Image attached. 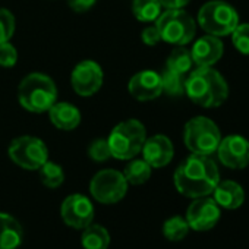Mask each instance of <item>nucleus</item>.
Listing matches in <instances>:
<instances>
[{"label": "nucleus", "mask_w": 249, "mask_h": 249, "mask_svg": "<svg viewBox=\"0 0 249 249\" xmlns=\"http://www.w3.org/2000/svg\"><path fill=\"white\" fill-rule=\"evenodd\" d=\"M134 17L141 22H153L163 12V6L159 0H134L132 2Z\"/></svg>", "instance_id": "nucleus-22"}, {"label": "nucleus", "mask_w": 249, "mask_h": 249, "mask_svg": "<svg viewBox=\"0 0 249 249\" xmlns=\"http://www.w3.org/2000/svg\"><path fill=\"white\" fill-rule=\"evenodd\" d=\"M128 186L129 185L122 172L104 169L91 179L89 192L92 198L101 204H116L124 198Z\"/></svg>", "instance_id": "nucleus-9"}, {"label": "nucleus", "mask_w": 249, "mask_h": 249, "mask_svg": "<svg viewBox=\"0 0 249 249\" xmlns=\"http://www.w3.org/2000/svg\"><path fill=\"white\" fill-rule=\"evenodd\" d=\"M15 17L11 11L0 8V43H6L15 33Z\"/></svg>", "instance_id": "nucleus-28"}, {"label": "nucleus", "mask_w": 249, "mask_h": 249, "mask_svg": "<svg viewBox=\"0 0 249 249\" xmlns=\"http://www.w3.org/2000/svg\"><path fill=\"white\" fill-rule=\"evenodd\" d=\"M224 53V46L220 37L215 36H204L195 41V44L191 49L192 60L196 68L201 66H213L215 65Z\"/></svg>", "instance_id": "nucleus-16"}, {"label": "nucleus", "mask_w": 249, "mask_h": 249, "mask_svg": "<svg viewBox=\"0 0 249 249\" xmlns=\"http://www.w3.org/2000/svg\"><path fill=\"white\" fill-rule=\"evenodd\" d=\"M231 43L239 53L249 56V22L237 24L231 33Z\"/></svg>", "instance_id": "nucleus-27"}, {"label": "nucleus", "mask_w": 249, "mask_h": 249, "mask_svg": "<svg viewBox=\"0 0 249 249\" xmlns=\"http://www.w3.org/2000/svg\"><path fill=\"white\" fill-rule=\"evenodd\" d=\"M24 237L19 221L11 214L0 213V249H17Z\"/></svg>", "instance_id": "nucleus-19"}, {"label": "nucleus", "mask_w": 249, "mask_h": 249, "mask_svg": "<svg viewBox=\"0 0 249 249\" xmlns=\"http://www.w3.org/2000/svg\"><path fill=\"white\" fill-rule=\"evenodd\" d=\"M166 68L169 71H173V72L180 73V75L189 73L194 68L191 50L185 49V46H176V49H173L167 57Z\"/></svg>", "instance_id": "nucleus-21"}, {"label": "nucleus", "mask_w": 249, "mask_h": 249, "mask_svg": "<svg viewBox=\"0 0 249 249\" xmlns=\"http://www.w3.org/2000/svg\"><path fill=\"white\" fill-rule=\"evenodd\" d=\"M239 24L236 9L224 0H210L198 12V25L210 36L226 37Z\"/></svg>", "instance_id": "nucleus-6"}, {"label": "nucleus", "mask_w": 249, "mask_h": 249, "mask_svg": "<svg viewBox=\"0 0 249 249\" xmlns=\"http://www.w3.org/2000/svg\"><path fill=\"white\" fill-rule=\"evenodd\" d=\"M19 104L31 113H44L57 101L54 81L40 72L27 75L18 87Z\"/></svg>", "instance_id": "nucleus-3"}, {"label": "nucleus", "mask_w": 249, "mask_h": 249, "mask_svg": "<svg viewBox=\"0 0 249 249\" xmlns=\"http://www.w3.org/2000/svg\"><path fill=\"white\" fill-rule=\"evenodd\" d=\"M151 170L153 167L144 160H132L126 167H124L123 176L126 179L128 185H142L151 178Z\"/></svg>", "instance_id": "nucleus-23"}, {"label": "nucleus", "mask_w": 249, "mask_h": 249, "mask_svg": "<svg viewBox=\"0 0 249 249\" xmlns=\"http://www.w3.org/2000/svg\"><path fill=\"white\" fill-rule=\"evenodd\" d=\"M128 91L138 101H151L159 98L163 94L160 73L151 69L137 72L129 79Z\"/></svg>", "instance_id": "nucleus-14"}, {"label": "nucleus", "mask_w": 249, "mask_h": 249, "mask_svg": "<svg viewBox=\"0 0 249 249\" xmlns=\"http://www.w3.org/2000/svg\"><path fill=\"white\" fill-rule=\"evenodd\" d=\"M189 229L191 227H189L186 218H183L180 215H173L164 221L163 234L166 236V239H169L172 242H179L186 237V234L189 233Z\"/></svg>", "instance_id": "nucleus-24"}, {"label": "nucleus", "mask_w": 249, "mask_h": 249, "mask_svg": "<svg viewBox=\"0 0 249 249\" xmlns=\"http://www.w3.org/2000/svg\"><path fill=\"white\" fill-rule=\"evenodd\" d=\"M214 201L224 210H237L245 202V191L234 180H220L213 191Z\"/></svg>", "instance_id": "nucleus-17"}, {"label": "nucleus", "mask_w": 249, "mask_h": 249, "mask_svg": "<svg viewBox=\"0 0 249 249\" xmlns=\"http://www.w3.org/2000/svg\"><path fill=\"white\" fill-rule=\"evenodd\" d=\"M141 151L142 159L153 169H161L167 166L175 156L173 144L166 135H154L151 138H147Z\"/></svg>", "instance_id": "nucleus-15"}, {"label": "nucleus", "mask_w": 249, "mask_h": 249, "mask_svg": "<svg viewBox=\"0 0 249 249\" xmlns=\"http://www.w3.org/2000/svg\"><path fill=\"white\" fill-rule=\"evenodd\" d=\"M18 62V52L14 44L9 41L0 43V66L2 68H12Z\"/></svg>", "instance_id": "nucleus-30"}, {"label": "nucleus", "mask_w": 249, "mask_h": 249, "mask_svg": "<svg viewBox=\"0 0 249 249\" xmlns=\"http://www.w3.org/2000/svg\"><path fill=\"white\" fill-rule=\"evenodd\" d=\"M145 140L147 131L144 124L137 119H128L116 124L107 142L111 157L117 160H132L141 153Z\"/></svg>", "instance_id": "nucleus-4"}, {"label": "nucleus", "mask_w": 249, "mask_h": 249, "mask_svg": "<svg viewBox=\"0 0 249 249\" xmlns=\"http://www.w3.org/2000/svg\"><path fill=\"white\" fill-rule=\"evenodd\" d=\"M103 69L94 60L79 62L71 75V84L73 91L81 97L94 95L103 85Z\"/></svg>", "instance_id": "nucleus-10"}, {"label": "nucleus", "mask_w": 249, "mask_h": 249, "mask_svg": "<svg viewBox=\"0 0 249 249\" xmlns=\"http://www.w3.org/2000/svg\"><path fill=\"white\" fill-rule=\"evenodd\" d=\"M173 182L179 194L195 199L213 194L220 182V172L210 156L192 154L179 164Z\"/></svg>", "instance_id": "nucleus-1"}, {"label": "nucleus", "mask_w": 249, "mask_h": 249, "mask_svg": "<svg viewBox=\"0 0 249 249\" xmlns=\"http://www.w3.org/2000/svg\"><path fill=\"white\" fill-rule=\"evenodd\" d=\"M63 221L73 229H85L92 223L94 205L82 194H73L65 198L60 207Z\"/></svg>", "instance_id": "nucleus-13"}, {"label": "nucleus", "mask_w": 249, "mask_h": 249, "mask_svg": "<svg viewBox=\"0 0 249 249\" xmlns=\"http://www.w3.org/2000/svg\"><path fill=\"white\" fill-rule=\"evenodd\" d=\"M163 41L173 46L189 44L196 34L195 19L183 9H166L156 21Z\"/></svg>", "instance_id": "nucleus-7"}, {"label": "nucleus", "mask_w": 249, "mask_h": 249, "mask_svg": "<svg viewBox=\"0 0 249 249\" xmlns=\"http://www.w3.org/2000/svg\"><path fill=\"white\" fill-rule=\"evenodd\" d=\"M160 78H161L163 92L169 94L170 97H179L185 94V79H186L185 75L176 73L166 68V71L160 73Z\"/></svg>", "instance_id": "nucleus-25"}, {"label": "nucleus", "mask_w": 249, "mask_h": 249, "mask_svg": "<svg viewBox=\"0 0 249 249\" xmlns=\"http://www.w3.org/2000/svg\"><path fill=\"white\" fill-rule=\"evenodd\" d=\"M88 156L91 160L103 163L106 160H108L111 157V151L108 147L107 140H95L91 142L89 148H88Z\"/></svg>", "instance_id": "nucleus-29"}, {"label": "nucleus", "mask_w": 249, "mask_h": 249, "mask_svg": "<svg viewBox=\"0 0 249 249\" xmlns=\"http://www.w3.org/2000/svg\"><path fill=\"white\" fill-rule=\"evenodd\" d=\"M97 0H68V5L72 11L78 12V14H84L87 11H89Z\"/></svg>", "instance_id": "nucleus-32"}, {"label": "nucleus", "mask_w": 249, "mask_h": 249, "mask_svg": "<svg viewBox=\"0 0 249 249\" xmlns=\"http://www.w3.org/2000/svg\"><path fill=\"white\" fill-rule=\"evenodd\" d=\"M81 243L84 249H107L110 245V234L103 226L91 223L84 229Z\"/></svg>", "instance_id": "nucleus-20"}, {"label": "nucleus", "mask_w": 249, "mask_h": 249, "mask_svg": "<svg viewBox=\"0 0 249 249\" xmlns=\"http://www.w3.org/2000/svg\"><path fill=\"white\" fill-rule=\"evenodd\" d=\"M38 170H40V179H41L43 185L47 188H52V189L59 188L65 180L63 169L57 163L47 160Z\"/></svg>", "instance_id": "nucleus-26"}, {"label": "nucleus", "mask_w": 249, "mask_h": 249, "mask_svg": "<svg viewBox=\"0 0 249 249\" xmlns=\"http://www.w3.org/2000/svg\"><path fill=\"white\" fill-rule=\"evenodd\" d=\"M49 116L54 126L62 131H73L81 123V111L73 104L66 101H56L50 107Z\"/></svg>", "instance_id": "nucleus-18"}, {"label": "nucleus", "mask_w": 249, "mask_h": 249, "mask_svg": "<svg viewBox=\"0 0 249 249\" xmlns=\"http://www.w3.org/2000/svg\"><path fill=\"white\" fill-rule=\"evenodd\" d=\"M220 141V128L211 119L196 116L186 122L183 129V142L192 154L211 156L217 151Z\"/></svg>", "instance_id": "nucleus-5"}, {"label": "nucleus", "mask_w": 249, "mask_h": 249, "mask_svg": "<svg viewBox=\"0 0 249 249\" xmlns=\"http://www.w3.org/2000/svg\"><path fill=\"white\" fill-rule=\"evenodd\" d=\"M221 211L218 204L208 196L195 198L186 211V221L192 230L207 231L211 230L220 220Z\"/></svg>", "instance_id": "nucleus-11"}, {"label": "nucleus", "mask_w": 249, "mask_h": 249, "mask_svg": "<svg viewBox=\"0 0 249 249\" xmlns=\"http://www.w3.org/2000/svg\"><path fill=\"white\" fill-rule=\"evenodd\" d=\"M215 153L220 163L227 169L240 170L249 164V141L242 135L221 138Z\"/></svg>", "instance_id": "nucleus-12"}, {"label": "nucleus", "mask_w": 249, "mask_h": 249, "mask_svg": "<svg viewBox=\"0 0 249 249\" xmlns=\"http://www.w3.org/2000/svg\"><path fill=\"white\" fill-rule=\"evenodd\" d=\"M164 9H183L191 0H159Z\"/></svg>", "instance_id": "nucleus-33"}, {"label": "nucleus", "mask_w": 249, "mask_h": 249, "mask_svg": "<svg viewBox=\"0 0 249 249\" xmlns=\"http://www.w3.org/2000/svg\"><path fill=\"white\" fill-rule=\"evenodd\" d=\"M141 40L144 44L147 46H156L161 41V37H160V33H159V28L156 25H150V27H145L141 33Z\"/></svg>", "instance_id": "nucleus-31"}, {"label": "nucleus", "mask_w": 249, "mask_h": 249, "mask_svg": "<svg viewBox=\"0 0 249 249\" xmlns=\"http://www.w3.org/2000/svg\"><path fill=\"white\" fill-rule=\"evenodd\" d=\"M185 94L192 103L204 108H214L227 100L229 85L213 66H201L191 71L185 79Z\"/></svg>", "instance_id": "nucleus-2"}, {"label": "nucleus", "mask_w": 249, "mask_h": 249, "mask_svg": "<svg viewBox=\"0 0 249 249\" xmlns=\"http://www.w3.org/2000/svg\"><path fill=\"white\" fill-rule=\"evenodd\" d=\"M8 154L17 166L25 170H38L49 160L47 145L37 137H19L14 140Z\"/></svg>", "instance_id": "nucleus-8"}]
</instances>
